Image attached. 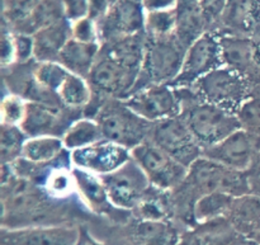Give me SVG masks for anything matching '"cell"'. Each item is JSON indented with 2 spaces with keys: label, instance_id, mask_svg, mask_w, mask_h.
Segmentation results:
<instances>
[{
  "label": "cell",
  "instance_id": "cell-41",
  "mask_svg": "<svg viewBox=\"0 0 260 245\" xmlns=\"http://www.w3.org/2000/svg\"><path fill=\"white\" fill-rule=\"evenodd\" d=\"M245 174L248 178L249 187H250V193L260 197V149Z\"/></svg>",
  "mask_w": 260,
  "mask_h": 245
},
{
  "label": "cell",
  "instance_id": "cell-25",
  "mask_svg": "<svg viewBox=\"0 0 260 245\" xmlns=\"http://www.w3.org/2000/svg\"><path fill=\"white\" fill-rule=\"evenodd\" d=\"M101 43H84L70 37L58 56V63L70 73L88 79L101 52Z\"/></svg>",
  "mask_w": 260,
  "mask_h": 245
},
{
  "label": "cell",
  "instance_id": "cell-40",
  "mask_svg": "<svg viewBox=\"0 0 260 245\" xmlns=\"http://www.w3.org/2000/svg\"><path fill=\"white\" fill-rule=\"evenodd\" d=\"M17 63L14 47V37L13 32L3 23V37H2V65L10 66Z\"/></svg>",
  "mask_w": 260,
  "mask_h": 245
},
{
  "label": "cell",
  "instance_id": "cell-20",
  "mask_svg": "<svg viewBox=\"0 0 260 245\" xmlns=\"http://www.w3.org/2000/svg\"><path fill=\"white\" fill-rule=\"evenodd\" d=\"M69 126L70 124H66L62 113L58 108L37 101H29L27 114H25L23 124L20 125V129L28 137H62L63 132Z\"/></svg>",
  "mask_w": 260,
  "mask_h": 245
},
{
  "label": "cell",
  "instance_id": "cell-42",
  "mask_svg": "<svg viewBox=\"0 0 260 245\" xmlns=\"http://www.w3.org/2000/svg\"><path fill=\"white\" fill-rule=\"evenodd\" d=\"M179 0H141L145 12H160V10H173L177 8Z\"/></svg>",
  "mask_w": 260,
  "mask_h": 245
},
{
  "label": "cell",
  "instance_id": "cell-18",
  "mask_svg": "<svg viewBox=\"0 0 260 245\" xmlns=\"http://www.w3.org/2000/svg\"><path fill=\"white\" fill-rule=\"evenodd\" d=\"M178 245H255L235 230L226 218L196 224L183 231Z\"/></svg>",
  "mask_w": 260,
  "mask_h": 245
},
{
  "label": "cell",
  "instance_id": "cell-5",
  "mask_svg": "<svg viewBox=\"0 0 260 245\" xmlns=\"http://www.w3.org/2000/svg\"><path fill=\"white\" fill-rule=\"evenodd\" d=\"M182 186L188 187L189 191H196L198 198L212 192L226 193L233 197L250 193L245 173L226 168L205 157H201L190 165L187 179Z\"/></svg>",
  "mask_w": 260,
  "mask_h": 245
},
{
  "label": "cell",
  "instance_id": "cell-15",
  "mask_svg": "<svg viewBox=\"0 0 260 245\" xmlns=\"http://www.w3.org/2000/svg\"><path fill=\"white\" fill-rule=\"evenodd\" d=\"M131 158V150L108 140L70 151L71 167L88 170L99 177L119 169Z\"/></svg>",
  "mask_w": 260,
  "mask_h": 245
},
{
  "label": "cell",
  "instance_id": "cell-13",
  "mask_svg": "<svg viewBox=\"0 0 260 245\" xmlns=\"http://www.w3.org/2000/svg\"><path fill=\"white\" fill-rule=\"evenodd\" d=\"M145 17L141 0H116L98 22L102 43L145 33Z\"/></svg>",
  "mask_w": 260,
  "mask_h": 245
},
{
  "label": "cell",
  "instance_id": "cell-3",
  "mask_svg": "<svg viewBox=\"0 0 260 245\" xmlns=\"http://www.w3.org/2000/svg\"><path fill=\"white\" fill-rule=\"evenodd\" d=\"M251 88L243 75L223 65L203 76L190 89L202 101L239 116L253 94Z\"/></svg>",
  "mask_w": 260,
  "mask_h": 245
},
{
  "label": "cell",
  "instance_id": "cell-6",
  "mask_svg": "<svg viewBox=\"0 0 260 245\" xmlns=\"http://www.w3.org/2000/svg\"><path fill=\"white\" fill-rule=\"evenodd\" d=\"M131 157L154 188L164 192L175 191L185 182L188 170L185 165L165 151L151 139H147L131 150Z\"/></svg>",
  "mask_w": 260,
  "mask_h": 245
},
{
  "label": "cell",
  "instance_id": "cell-32",
  "mask_svg": "<svg viewBox=\"0 0 260 245\" xmlns=\"http://www.w3.org/2000/svg\"><path fill=\"white\" fill-rule=\"evenodd\" d=\"M69 74L70 71L58 61H42L33 70V81L38 89L56 96Z\"/></svg>",
  "mask_w": 260,
  "mask_h": 245
},
{
  "label": "cell",
  "instance_id": "cell-9",
  "mask_svg": "<svg viewBox=\"0 0 260 245\" xmlns=\"http://www.w3.org/2000/svg\"><path fill=\"white\" fill-rule=\"evenodd\" d=\"M122 101L137 116L154 125L182 114L179 93L169 84L147 85Z\"/></svg>",
  "mask_w": 260,
  "mask_h": 245
},
{
  "label": "cell",
  "instance_id": "cell-23",
  "mask_svg": "<svg viewBox=\"0 0 260 245\" xmlns=\"http://www.w3.org/2000/svg\"><path fill=\"white\" fill-rule=\"evenodd\" d=\"M226 219L240 235L254 241L260 233V197L253 193L235 197Z\"/></svg>",
  "mask_w": 260,
  "mask_h": 245
},
{
  "label": "cell",
  "instance_id": "cell-31",
  "mask_svg": "<svg viewBox=\"0 0 260 245\" xmlns=\"http://www.w3.org/2000/svg\"><path fill=\"white\" fill-rule=\"evenodd\" d=\"M165 195L167 192L152 187L134 211L136 219L150 221H172V210Z\"/></svg>",
  "mask_w": 260,
  "mask_h": 245
},
{
  "label": "cell",
  "instance_id": "cell-2",
  "mask_svg": "<svg viewBox=\"0 0 260 245\" xmlns=\"http://www.w3.org/2000/svg\"><path fill=\"white\" fill-rule=\"evenodd\" d=\"M193 91V90H192ZM187 106H182V114L202 149L218 144L243 127L238 114L202 101L194 94Z\"/></svg>",
  "mask_w": 260,
  "mask_h": 245
},
{
  "label": "cell",
  "instance_id": "cell-7",
  "mask_svg": "<svg viewBox=\"0 0 260 245\" xmlns=\"http://www.w3.org/2000/svg\"><path fill=\"white\" fill-rule=\"evenodd\" d=\"M146 40L141 73L132 93L147 85L172 83L179 73L187 51L175 36L165 40Z\"/></svg>",
  "mask_w": 260,
  "mask_h": 245
},
{
  "label": "cell",
  "instance_id": "cell-27",
  "mask_svg": "<svg viewBox=\"0 0 260 245\" xmlns=\"http://www.w3.org/2000/svg\"><path fill=\"white\" fill-rule=\"evenodd\" d=\"M61 139L68 151L83 149L106 140L101 125L93 117H81L71 122Z\"/></svg>",
  "mask_w": 260,
  "mask_h": 245
},
{
  "label": "cell",
  "instance_id": "cell-24",
  "mask_svg": "<svg viewBox=\"0 0 260 245\" xmlns=\"http://www.w3.org/2000/svg\"><path fill=\"white\" fill-rule=\"evenodd\" d=\"M70 37V23L65 18L41 28L33 35L35 58L38 63L57 61L61 50Z\"/></svg>",
  "mask_w": 260,
  "mask_h": 245
},
{
  "label": "cell",
  "instance_id": "cell-14",
  "mask_svg": "<svg viewBox=\"0 0 260 245\" xmlns=\"http://www.w3.org/2000/svg\"><path fill=\"white\" fill-rule=\"evenodd\" d=\"M217 35L223 65L238 71L251 85H260V37Z\"/></svg>",
  "mask_w": 260,
  "mask_h": 245
},
{
  "label": "cell",
  "instance_id": "cell-43",
  "mask_svg": "<svg viewBox=\"0 0 260 245\" xmlns=\"http://www.w3.org/2000/svg\"><path fill=\"white\" fill-rule=\"evenodd\" d=\"M76 245H109V244L98 240V239L94 238V236L89 233L88 229L81 228L80 238H79V241Z\"/></svg>",
  "mask_w": 260,
  "mask_h": 245
},
{
  "label": "cell",
  "instance_id": "cell-38",
  "mask_svg": "<svg viewBox=\"0 0 260 245\" xmlns=\"http://www.w3.org/2000/svg\"><path fill=\"white\" fill-rule=\"evenodd\" d=\"M61 7L63 17L69 23L83 19L90 14V0H61Z\"/></svg>",
  "mask_w": 260,
  "mask_h": 245
},
{
  "label": "cell",
  "instance_id": "cell-45",
  "mask_svg": "<svg viewBox=\"0 0 260 245\" xmlns=\"http://www.w3.org/2000/svg\"><path fill=\"white\" fill-rule=\"evenodd\" d=\"M114 2H116V0H111V3H112V4H113V3H114Z\"/></svg>",
  "mask_w": 260,
  "mask_h": 245
},
{
  "label": "cell",
  "instance_id": "cell-26",
  "mask_svg": "<svg viewBox=\"0 0 260 245\" xmlns=\"http://www.w3.org/2000/svg\"><path fill=\"white\" fill-rule=\"evenodd\" d=\"M68 152L61 137L37 136L28 137L23 146L22 158L32 164L45 167L57 163Z\"/></svg>",
  "mask_w": 260,
  "mask_h": 245
},
{
  "label": "cell",
  "instance_id": "cell-34",
  "mask_svg": "<svg viewBox=\"0 0 260 245\" xmlns=\"http://www.w3.org/2000/svg\"><path fill=\"white\" fill-rule=\"evenodd\" d=\"M28 136L18 126L2 125L0 135V157L3 165H10L19 160L23 154V146Z\"/></svg>",
  "mask_w": 260,
  "mask_h": 245
},
{
  "label": "cell",
  "instance_id": "cell-33",
  "mask_svg": "<svg viewBox=\"0 0 260 245\" xmlns=\"http://www.w3.org/2000/svg\"><path fill=\"white\" fill-rule=\"evenodd\" d=\"M177 29L175 9L146 13L145 36L149 40H165L174 37Z\"/></svg>",
  "mask_w": 260,
  "mask_h": 245
},
{
  "label": "cell",
  "instance_id": "cell-12",
  "mask_svg": "<svg viewBox=\"0 0 260 245\" xmlns=\"http://www.w3.org/2000/svg\"><path fill=\"white\" fill-rule=\"evenodd\" d=\"M150 139L187 168H190L203 154L202 146L194 139L182 116L154 125Z\"/></svg>",
  "mask_w": 260,
  "mask_h": 245
},
{
  "label": "cell",
  "instance_id": "cell-39",
  "mask_svg": "<svg viewBox=\"0 0 260 245\" xmlns=\"http://www.w3.org/2000/svg\"><path fill=\"white\" fill-rule=\"evenodd\" d=\"M226 3H228V0H200V4L205 12L210 30H215L217 27L223 9L226 7Z\"/></svg>",
  "mask_w": 260,
  "mask_h": 245
},
{
  "label": "cell",
  "instance_id": "cell-37",
  "mask_svg": "<svg viewBox=\"0 0 260 245\" xmlns=\"http://www.w3.org/2000/svg\"><path fill=\"white\" fill-rule=\"evenodd\" d=\"M13 37H14L17 63L25 64L35 58V40H33L32 35L13 32Z\"/></svg>",
  "mask_w": 260,
  "mask_h": 245
},
{
  "label": "cell",
  "instance_id": "cell-35",
  "mask_svg": "<svg viewBox=\"0 0 260 245\" xmlns=\"http://www.w3.org/2000/svg\"><path fill=\"white\" fill-rule=\"evenodd\" d=\"M28 102V99L23 98L19 94L9 93L4 96L0 106L2 125L20 127L27 114Z\"/></svg>",
  "mask_w": 260,
  "mask_h": 245
},
{
  "label": "cell",
  "instance_id": "cell-4",
  "mask_svg": "<svg viewBox=\"0 0 260 245\" xmlns=\"http://www.w3.org/2000/svg\"><path fill=\"white\" fill-rule=\"evenodd\" d=\"M93 118L101 125L104 139L129 150L150 139L154 129V124L137 116L122 99L103 104Z\"/></svg>",
  "mask_w": 260,
  "mask_h": 245
},
{
  "label": "cell",
  "instance_id": "cell-21",
  "mask_svg": "<svg viewBox=\"0 0 260 245\" xmlns=\"http://www.w3.org/2000/svg\"><path fill=\"white\" fill-rule=\"evenodd\" d=\"M73 175L76 193L89 210L99 215H109L113 211H119L112 205L103 180L99 175L75 167H73Z\"/></svg>",
  "mask_w": 260,
  "mask_h": 245
},
{
  "label": "cell",
  "instance_id": "cell-16",
  "mask_svg": "<svg viewBox=\"0 0 260 245\" xmlns=\"http://www.w3.org/2000/svg\"><path fill=\"white\" fill-rule=\"evenodd\" d=\"M80 230L81 228L69 224L20 229L2 228V245H76Z\"/></svg>",
  "mask_w": 260,
  "mask_h": 245
},
{
  "label": "cell",
  "instance_id": "cell-22",
  "mask_svg": "<svg viewBox=\"0 0 260 245\" xmlns=\"http://www.w3.org/2000/svg\"><path fill=\"white\" fill-rule=\"evenodd\" d=\"M175 37L185 48L189 47L196 40L210 30L200 0H179L175 8Z\"/></svg>",
  "mask_w": 260,
  "mask_h": 245
},
{
  "label": "cell",
  "instance_id": "cell-44",
  "mask_svg": "<svg viewBox=\"0 0 260 245\" xmlns=\"http://www.w3.org/2000/svg\"><path fill=\"white\" fill-rule=\"evenodd\" d=\"M254 243H255V245H260V233L255 236V239H254Z\"/></svg>",
  "mask_w": 260,
  "mask_h": 245
},
{
  "label": "cell",
  "instance_id": "cell-28",
  "mask_svg": "<svg viewBox=\"0 0 260 245\" xmlns=\"http://www.w3.org/2000/svg\"><path fill=\"white\" fill-rule=\"evenodd\" d=\"M61 103L69 109H81L93 99V88L86 78L70 73L56 94Z\"/></svg>",
  "mask_w": 260,
  "mask_h": 245
},
{
  "label": "cell",
  "instance_id": "cell-1",
  "mask_svg": "<svg viewBox=\"0 0 260 245\" xmlns=\"http://www.w3.org/2000/svg\"><path fill=\"white\" fill-rule=\"evenodd\" d=\"M145 33L102 43L88 80L93 90L124 99L132 93L141 73L146 50Z\"/></svg>",
  "mask_w": 260,
  "mask_h": 245
},
{
  "label": "cell",
  "instance_id": "cell-19",
  "mask_svg": "<svg viewBox=\"0 0 260 245\" xmlns=\"http://www.w3.org/2000/svg\"><path fill=\"white\" fill-rule=\"evenodd\" d=\"M182 231L172 221H150L136 219L123 230L128 245H178Z\"/></svg>",
  "mask_w": 260,
  "mask_h": 245
},
{
  "label": "cell",
  "instance_id": "cell-36",
  "mask_svg": "<svg viewBox=\"0 0 260 245\" xmlns=\"http://www.w3.org/2000/svg\"><path fill=\"white\" fill-rule=\"evenodd\" d=\"M71 38L84 43H101L98 23L90 17H85L76 22L70 23Z\"/></svg>",
  "mask_w": 260,
  "mask_h": 245
},
{
  "label": "cell",
  "instance_id": "cell-29",
  "mask_svg": "<svg viewBox=\"0 0 260 245\" xmlns=\"http://www.w3.org/2000/svg\"><path fill=\"white\" fill-rule=\"evenodd\" d=\"M234 198L235 197L233 196L221 192H212L201 196L192 208L193 225L215 220V219L226 218L233 205Z\"/></svg>",
  "mask_w": 260,
  "mask_h": 245
},
{
  "label": "cell",
  "instance_id": "cell-17",
  "mask_svg": "<svg viewBox=\"0 0 260 245\" xmlns=\"http://www.w3.org/2000/svg\"><path fill=\"white\" fill-rule=\"evenodd\" d=\"M213 32L260 37V0H228Z\"/></svg>",
  "mask_w": 260,
  "mask_h": 245
},
{
  "label": "cell",
  "instance_id": "cell-10",
  "mask_svg": "<svg viewBox=\"0 0 260 245\" xmlns=\"http://www.w3.org/2000/svg\"><path fill=\"white\" fill-rule=\"evenodd\" d=\"M112 205L119 211H135L152 188L140 165L129 159L123 167L101 177Z\"/></svg>",
  "mask_w": 260,
  "mask_h": 245
},
{
  "label": "cell",
  "instance_id": "cell-8",
  "mask_svg": "<svg viewBox=\"0 0 260 245\" xmlns=\"http://www.w3.org/2000/svg\"><path fill=\"white\" fill-rule=\"evenodd\" d=\"M223 66L220 37L208 30L187 48L177 78L169 84L175 89L192 88L211 71Z\"/></svg>",
  "mask_w": 260,
  "mask_h": 245
},
{
  "label": "cell",
  "instance_id": "cell-30",
  "mask_svg": "<svg viewBox=\"0 0 260 245\" xmlns=\"http://www.w3.org/2000/svg\"><path fill=\"white\" fill-rule=\"evenodd\" d=\"M43 0H3V23L15 33H22Z\"/></svg>",
  "mask_w": 260,
  "mask_h": 245
},
{
  "label": "cell",
  "instance_id": "cell-11",
  "mask_svg": "<svg viewBox=\"0 0 260 245\" xmlns=\"http://www.w3.org/2000/svg\"><path fill=\"white\" fill-rule=\"evenodd\" d=\"M259 149V135L241 127L221 142L203 150L202 157L233 170L245 173L250 168Z\"/></svg>",
  "mask_w": 260,
  "mask_h": 245
}]
</instances>
